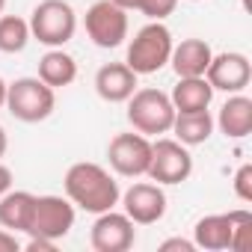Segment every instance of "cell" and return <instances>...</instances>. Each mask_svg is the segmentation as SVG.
I'll return each mask as SVG.
<instances>
[{
	"label": "cell",
	"instance_id": "cell-5",
	"mask_svg": "<svg viewBox=\"0 0 252 252\" xmlns=\"http://www.w3.org/2000/svg\"><path fill=\"white\" fill-rule=\"evenodd\" d=\"M30 36L48 48H63L77 33V15L65 0H42L30 12Z\"/></svg>",
	"mask_w": 252,
	"mask_h": 252
},
{
	"label": "cell",
	"instance_id": "cell-22",
	"mask_svg": "<svg viewBox=\"0 0 252 252\" xmlns=\"http://www.w3.org/2000/svg\"><path fill=\"white\" fill-rule=\"evenodd\" d=\"M252 246V214L246 208L231 211V246L234 252H246Z\"/></svg>",
	"mask_w": 252,
	"mask_h": 252
},
{
	"label": "cell",
	"instance_id": "cell-10",
	"mask_svg": "<svg viewBox=\"0 0 252 252\" xmlns=\"http://www.w3.org/2000/svg\"><path fill=\"white\" fill-rule=\"evenodd\" d=\"M134 240H137V228L125 211L110 208L104 214H95V222L89 231V243L95 252H128Z\"/></svg>",
	"mask_w": 252,
	"mask_h": 252
},
{
	"label": "cell",
	"instance_id": "cell-24",
	"mask_svg": "<svg viewBox=\"0 0 252 252\" xmlns=\"http://www.w3.org/2000/svg\"><path fill=\"white\" fill-rule=\"evenodd\" d=\"M234 196L240 202H252V163H243L237 172H234Z\"/></svg>",
	"mask_w": 252,
	"mask_h": 252
},
{
	"label": "cell",
	"instance_id": "cell-29",
	"mask_svg": "<svg viewBox=\"0 0 252 252\" xmlns=\"http://www.w3.org/2000/svg\"><path fill=\"white\" fill-rule=\"evenodd\" d=\"M113 3L122 6V9H128V12H131V9H140V0H113Z\"/></svg>",
	"mask_w": 252,
	"mask_h": 252
},
{
	"label": "cell",
	"instance_id": "cell-12",
	"mask_svg": "<svg viewBox=\"0 0 252 252\" xmlns=\"http://www.w3.org/2000/svg\"><path fill=\"white\" fill-rule=\"evenodd\" d=\"M205 80L211 83V89L217 92H243L252 80V65H249V57L246 54H237V51H225V54H214L211 57V65L205 71Z\"/></svg>",
	"mask_w": 252,
	"mask_h": 252
},
{
	"label": "cell",
	"instance_id": "cell-33",
	"mask_svg": "<svg viewBox=\"0 0 252 252\" xmlns=\"http://www.w3.org/2000/svg\"><path fill=\"white\" fill-rule=\"evenodd\" d=\"M190 3H199V0H190Z\"/></svg>",
	"mask_w": 252,
	"mask_h": 252
},
{
	"label": "cell",
	"instance_id": "cell-8",
	"mask_svg": "<svg viewBox=\"0 0 252 252\" xmlns=\"http://www.w3.org/2000/svg\"><path fill=\"white\" fill-rule=\"evenodd\" d=\"M107 160H110L113 172L122 178H143L149 172V160H152V140L140 131L116 134L107 146Z\"/></svg>",
	"mask_w": 252,
	"mask_h": 252
},
{
	"label": "cell",
	"instance_id": "cell-14",
	"mask_svg": "<svg viewBox=\"0 0 252 252\" xmlns=\"http://www.w3.org/2000/svg\"><path fill=\"white\" fill-rule=\"evenodd\" d=\"M214 125L228 140L249 137L252 134V98H246L243 92L228 95V101L220 107V116L214 119Z\"/></svg>",
	"mask_w": 252,
	"mask_h": 252
},
{
	"label": "cell",
	"instance_id": "cell-25",
	"mask_svg": "<svg viewBox=\"0 0 252 252\" xmlns=\"http://www.w3.org/2000/svg\"><path fill=\"white\" fill-rule=\"evenodd\" d=\"M160 252H196V243L184 237H169L160 243Z\"/></svg>",
	"mask_w": 252,
	"mask_h": 252
},
{
	"label": "cell",
	"instance_id": "cell-20",
	"mask_svg": "<svg viewBox=\"0 0 252 252\" xmlns=\"http://www.w3.org/2000/svg\"><path fill=\"white\" fill-rule=\"evenodd\" d=\"M33 202L36 196L27 190H9L0 196V225L9 231H24L33 214Z\"/></svg>",
	"mask_w": 252,
	"mask_h": 252
},
{
	"label": "cell",
	"instance_id": "cell-26",
	"mask_svg": "<svg viewBox=\"0 0 252 252\" xmlns=\"http://www.w3.org/2000/svg\"><path fill=\"white\" fill-rule=\"evenodd\" d=\"M18 249H21V243H18L15 231L0 228V252H18Z\"/></svg>",
	"mask_w": 252,
	"mask_h": 252
},
{
	"label": "cell",
	"instance_id": "cell-7",
	"mask_svg": "<svg viewBox=\"0 0 252 252\" xmlns=\"http://www.w3.org/2000/svg\"><path fill=\"white\" fill-rule=\"evenodd\" d=\"M74 228V205L63 196H36L30 222L24 234L45 237V240H63Z\"/></svg>",
	"mask_w": 252,
	"mask_h": 252
},
{
	"label": "cell",
	"instance_id": "cell-28",
	"mask_svg": "<svg viewBox=\"0 0 252 252\" xmlns=\"http://www.w3.org/2000/svg\"><path fill=\"white\" fill-rule=\"evenodd\" d=\"M9 190H12V169L0 163V196L9 193Z\"/></svg>",
	"mask_w": 252,
	"mask_h": 252
},
{
	"label": "cell",
	"instance_id": "cell-13",
	"mask_svg": "<svg viewBox=\"0 0 252 252\" xmlns=\"http://www.w3.org/2000/svg\"><path fill=\"white\" fill-rule=\"evenodd\" d=\"M137 71L128 68V63H107L95 74V92L107 104H125L137 92Z\"/></svg>",
	"mask_w": 252,
	"mask_h": 252
},
{
	"label": "cell",
	"instance_id": "cell-21",
	"mask_svg": "<svg viewBox=\"0 0 252 252\" xmlns=\"http://www.w3.org/2000/svg\"><path fill=\"white\" fill-rule=\"evenodd\" d=\"M30 24L18 15H0V51L3 54H21L30 42Z\"/></svg>",
	"mask_w": 252,
	"mask_h": 252
},
{
	"label": "cell",
	"instance_id": "cell-19",
	"mask_svg": "<svg viewBox=\"0 0 252 252\" xmlns=\"http://www.w3.org/2000/svg\"><path fill=\"white\" fill-rule=\"evenodd\" d=\"M172 107L175 113H190V110H208L214 89L205 77H178L175 89H172Z\"/></svg>",
	"mask_w": 252,
	"mask_h": 252
},
{
	"label": "cell",
	"instance_id": "cell-15",
	"mask_svg": "<svg viewBox=\"0 0 252 252\" xmlns=\"http://www.w3.org/2000/svg\"><path fill=\"white\" fill-rule=\"evenodd\" d=\"M211 57H214V51L205 39H181V45H172L169 63L178 77H205Z\"/></svg>",
	"mask_w": 252,
	"mask_h": 252
},
{
	"label": "cell",
	"instance_id": "cell-16",
	"mask_svg": "<svg viewBox=\"0 0 252 252\" xmlns=\"http://www.w3.org/2000/svg\"><path fill=\"white\" fill-rule=\"evenodd\" d=\"M193 243L196 249H228L231 246V211L228 214H208L193 225Z\"/></svg>",
	"mask_w": 252,
	"mask_h": 252
},
{
	"label": "cell",
	"instance_id": "cell-6",
	"mask_svg": "<svg viewBox=\"0 0 252 252\" xmlns=\"http://www.w3.org/2000/svg\"><path fill=\"white\" fill-rule=\"evenodd\" d=\"M146 175L158 184H184L193 175L190 146H184L178 140H169V137H158L152 143V160H149Z\"/></svg>",
	"mask_w": 252,
	"mask_h": 252
},
{
	"label": "cell",
	"instance_id": "cell-4",
	"mask_svg": "<svg viewBox=\"0 0 252 252\" xmlns=\"http://www.w3.org/2000/svg\"><path fill=\"white\" fill-rule=\"evenodd\" d=\"M3 107L18 122L36 125V122H45L54 113V107H57V89H51L39 77H18V80L6 83V104Z\"/></svg>",
	"mask_w": 252,
	"mask_h": 252
},
{
	"label": "cell",
	"instance_id": "cell-23",
	"mask_svg": "<svg viewBox=\"0 0 252 252\" xmlns=\"http://www.w3.org/2000/svg\"><path fill=\"white\" fill-rule=\"evenodd\" d=\"M178 0H140V12L149 18V21H163L175 12Z\"/></svg>",
	"mask_w": 252,
	"mask_h": 252
},
{
	"label": "cell",
	"instance_id": "cell-18",
	"mask_svg": "<svg viewBox=\"0 0 252 252\" xmlns=\"http://www.w3.org/2000/svg\"><path fill=\"white\" fill-rule=\"evenodd\" d=\"M39 80H45L51 89L71 86L77 80V63H74V57L65 54L63 48H51L39 60Z\"/></svg>",
	"mask_w": 252,
	"mask_h": 252
},
{
	"label": "cell",
	"instance_id": "cell-9",
	"mask_svg": "<svg viewBox=\"0 0 252 252\" xmlns=\"http://www.w3.org/2000/svg\"><path fill=\"white\" fill-rule=\"evenodd\" d=\"M86 36L92 39V45L98 48H119L125 39H128V9L116 6L113 0H98L86 9L83 18Z\"/></svg>",
	"mask_w": 252,
	"mask_h": 252
},
{
	"label": "cell",
	"instance_id": "cell-1",
	"mask_svg": "<svg viewBox=\"0 0 252 252\" xmlns=\"http://www.w3.org/2000/svg\"><path fill=\"white\" fill-rule=\"evenodd\" d=\"M63 187H65V199L86 214H104L116 208L122 196L119 181L101 163H92V160L71 163L63 178Z\"/></svg>",
	"mask_w": 252,
	"mask_h": 252
},
{
	"label": "cell",
	"instance_id": "cell-11",
	"mask_svg": "<svg viewBox=\"0 0 252 252\" xmlns=\"http://www.w3.org/2000/svg\"><path fill=\"white\" fill-rule=\"evenodd\" d=\"M122 211L131 217L134 225H155L163 220L166 214V193L163 184H152V181H137L125 190L122 196Z\"/></svg>",
	"mask_w": 252,
	"mask_h": 252
},
{
	"label": "cell",
	"instance_id": "cell-17",
	"mask_svg": "<svg viewBox=\"0 0 252 252\" xmlns=\"http://www.w3.org/2000/svg\"><path fill=\"white\" fill-rule=\"evenodd\" d=\"M214 128H217V125H214V116L208 110H190V113H175L169 131L184 146H202V143L211 140Z\"/></svg>",
	"mask_w": 252,
	"mask_h": 252
},
{
	"label": "cell",
	"instance_id": "cell-2",
	"mask_svg": "<svg viewBox=\"0 0 252 252\" xmlns=\"http://www.w3.org/2000/svg\"><path fill=\"white\" fill-rule=\"evenodd\" d=\"M128 122L131 128L146 134V137H163L172 128V119H175V107L172 98L155 86L137 89L128 101Z\"/></svg>",
	"mask_w": 252,
	"mask_h": 252
},
{
	"label": "cell",
	"instance_id": "cell-3",
	"mask_svg": "<svg viewBox=\"0 0 252 252\" xmlns=\"http://www.w3.org/2000/svg\"><path fill=\"white\" fill-rule=\"evenodd\" d=\"M172 33L163 21H149L146 27L137 30V36L131 39L128 45V57H125V63H128V68H134L137 74H155L160 71L169 57H172Z\"/></svg>",
	"mask_w": 252,
	"mask_h": 252
},
{
	"label": "cell",
	"instance_id": "cell-31",
	"mask_svg": "<svg viewBox=\"0 0 252 252\" xmlns=\"http://www.w3.org/2000/svg\"><path fill=\"white\" fill-rule=\"evenodd\" d=\"M3 104H6V80L0 77V107H3Z\"/></svg>",
	"mask_w": 252,
	"mask_h": 252
},
{
	"label": "cell",
	"instance_id": "cell-30",
	"mask_svg": "<svg viewBox=\"0 0 252 252\" xmlns=\"http://www.w3.org/2000/svg\"><path fill=\"white\" fill-rule=\"evenodd\" d=\"M6 149H9V137H6V131H3V125H0V158L6 155Z\"/></svg>",
	"mask_w": 252,
	"mask_h": 252
},
{
	"label": "cell",
	"instance_id": "cell-27",
	"mask_svg": "<svg viewBox=\"0 0 252 252\" xmlns=\"http://www.w3.org/2000/svg\"><path fill=\"white\" fill-rule=\"evenodd\" d=\"M57 246V240H45V237H30L27 252H51Z\"/></svg>",
	"mask_w": 252,
	"mask_h": 252
},
{
	"label": "cell",
	"instance_id": "cell-32",
	"mask_svg": "<svg viewBox=\"0 0 252 252\" xmlns=\"http://www.w3.org/2000/svg\"><path fill=\"white\" fill-rule=\"evenodd\" d=\"M3 9H6V0H0V15H3Z\"/></svg>",
	"mask_w": 252,
	"mask_h": 252
}]
</instances>
